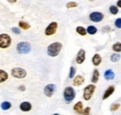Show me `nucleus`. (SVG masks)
Returning a JSON list of instances; mask_svg holds the SVG:
<instances>
[{
  "mask_svg": "<svg viewBox=\"0 0 121 115\" xmlns=\"http://www.w3.org/2000/svg\"><path fill=\"white\" fill-rule=\"evenodd\" d=\"M62 48V44L57 41V42H53V43L49 44L47 48V53L49 57H57L60 54V51Z\"/></svg>",
  "mask_w": 121,
  "mask_h": 115,
  "instance_id": "1",
  "label": "nucleus"
},
{
  "mask_svg": "<svg viewBox=\"0 0 121 115\" xmlns=\"http://www.w3.org/2000/svg\"><path fill=\"white\" fill-rule=\"evenodd\" d=\"M76 90L72 86H67L64 88V90H63V98H64V102L66 104H71L73 102V100L76 98Z\"/></svg>",
  "mask_w": 121,
  "mask_h": 115,
  "instance_id": "2",
  "label": "nucleus"
},
{
  "mask_svg": "<svg viewBox=\"0 0 121 115\" xmlns=\"http://www.w3.org/2000/svg\"><path fill=\"white\" fill-rule=\"evenodd\" d=\"M31 50H32L31 44L27 41H21L16 46V51L19 54H27L30 53Z\"/></svg>",
  "mask_w": 121,
  "mask_h": 115,
  "instance_id": "3",
  "label": "nucleus"
},
{
  "mask_svg": "<svg viewBox=\"0 0 121 115\" xmlns=\"http://www.w3.org/2000/svg\"><path fill=\"white\" fill-rule=\"evenodd\" d=\"M96 91V85L95 84H89L84 88L83 90V98L84 100L90 101L91 99V97L93 96L94 93Z\"/></svg>",
  "mask_w": 121,
  "mask_h": 115,
  "instance_id": "4",
  "label": "nucleus"
},
{
  "mask_svg": "<svg viewBox=\"0 0 121 115\" xmlns=\"http://www.w3.org/2000/svg\"><path fill=\"white\" fill-rule=\"evenodd\" d=\"M12 43L11 37L9 34H0V49H8Z\"/></svg>",
  "mask_w": 121,
  "mask_h": 115,
  "instance_id": "5",
  "label": "nucleus"
},
{
  "mask_svg": "<svg viewBox=\"0 0 121 115\" xmlns=\"http://www.w3.org/2000/svg\"><path fill=\"white\" fill-rule=\"evenodd\" d=\"M11 75L15 79H24L27 76V72L22 67H14L11 69Z\"/></svg>",
  "mask_w": 121,
  "mask_h": 115,
  "instance_id": "6",
  "label": "nucleus"
},
{
  "mask_svg": "<svg viewBox=\"0 0 121 115\" xmlns=\"http://www.w3.org/2000/svg\"><path fill=\"white\" fill-rule=\"evenodd\" d=\"M58 29V23L57 22H51L45 29V35L47 37L53 36Z\"/></svg>",
  "mask_w": 121,
  "mask_h": 115,
  "instance_id": "7",
  "label": "nucleus"
},
{
  "mask_svg": "<svg viewBox=\"0 0 121 115\" xmlns=\"http://www.w3.org/2000/svg\"><path fill=\"white\" fill-rule=\"evenodd\" d=\"M57 86L54 83H48V85H46L44 88V94L47 97H51L54 94V92L56 91Z\"/></svg>",
  "mask_w": 121,
  "mask_h": 115,
  "instance_id": "8",
  "label": "nucleus"
},
{
  "mask_svg": "<svg viewBox=\"0 0 121 115\" xmlns=\"http://www.w3.org/2000/svg\"><path fill=\"white\" fill-rule=\"evenodd\" d=\"M104 14L102 12H99V11H93L89 16L90 20H91V22H93V23H100V22H102L104 20Z\"/></svg>",
  "mask_w": 121,
  "mask_h": 115,
  "instance_id": "9",
  "label": "nucleus"
},
{
  "mask_svg": "<svg viewBox=\"0 0 121 115\" xmlns=\"http://www.w3.org/2000/svg\"><path fill=\"white\" fill-rule=\"evenodd\" d=\"M85 60H86V52L84 49H80L76 53V62L78 65H81L85 62Z\"/></svg>",
  "mask_w": 121,
  "mask_h": 115,
  "instance_id": "10",
  "label": "nucleus"
},
{
  "mask_svg": "<svg viewBox=\"0 0 121 115\" xmlns=\"http://www.w3.org/2000/svg\"><path fill=\"white\" fill-rule=\"evenodd\" d=\"M85 81V78L82 75H76L73 78V85L74 86H81Z\"/></svg>",
  "mask_w": 121,
  "mask_h": 115,
  "instance_id": "11",
  "label": "nucleus"
},
{
  "mask_svg": "<svg viewBox=\"0 0 121 115\" xmlns=\"http://www.w3.org/2000/svg\"><path fill=\"white\" fill-rule=\"evenodd\" d=\"M32 109H33V106L28 101H23V102H22L20 104V110L22 111H23V112H28Z\"/></svg>",
  "mask_w": 121,
  "mask_h": 115,
  "instance_id": "12",
  "label": "nucleus"
},
{
  "mask_svg": "<svg viewBox=\"0 0 121 115\" xmlns=\"http://www.w3.org/2000/svg\"><path fill=\"white\" fill-rule=\"evenodd\" d=\"M115 90H116L115 86L110 85V86L108 87L105 91H104V95H103V100H106V99H108V98H109V97H110V96L115 93Z\"/></svg>",
  "mask_w": 121,
  "mask_h": 115,
  "instance_id": "13",
  "label": "nucleus"
},
{
  "mask_svg": "<svg viewBox=\"0 0 121 115\" xmlns=\"http://www.w3.org/2000/svg\"><path fill=\"white\" fill-rule=\"evenodd\" d=\"M73 110H74V112L77 115H81L82 114V111L84 110V106H83V103L81 101H78L76 102V104L74 105L73 107Z\"/></svg>",
  "mask_w": 121,
  "mask_h": 115,
  "instance_id": "14",
  "label": "nucleus"
},
{
  "mask_svg": "<svg viewBox=\"0 0 121 115\" xmlns=\"http://www.w3.org/2000/svg\"><path fill=\"white\" fill-rule=\"evenodd\" d=\"M102 61H103L102 56H101L99 53H95V54L92 56V59H91V62H92L93 66H95V67L100 66L101 63H102Z\"/></svg>",
  "mask_w": 121,
  "mask_h": 115,
  "instance_id": "15",
  "label": "nucleus"
},
{
  "mask_svg": "<svg viewBox=\"0 0 121 115\" xmlns=\"http://www.w3.org/2000/svg\"><path fill=\"white\" fill-rule=\"evenodd\" d=\"M104 79L106 81H113L115 79V77H116V74L112 69H107V70H105L104 74Z\"/></svg>",
  "mask_w": 121,
  "mask_h": 115,
  "instance_id": "16",
  "label": "nucleus"
},
{
  "mask_svg": "<svg viewBox=\"0 0 121 115\" xmlns=\"http://www.w3.org/2000/svg\"><path fill=\"white\" fill-rule=\"evenodd\" d=\"M99 78H100V72L98 69H94V71L92 73V77H91L92 84H96L99 81Z\"/></svg>",
  "mask_w": 121,
  "mask_h": 115,
  "instance_id": "17",
  "label": "nucleus"
},
{
  "mask_svg": "<svg viewBox=\"0 0 121 115\" xmlns=\"http://www.w3.org/2000/svg\"><path fill=\"white\" fill-rule=\"evenodd\" d=\"M8 79H9L8 72L3 70V69H0V83L5 82L6 81H8Z\"/></svg>",
  "mask_w": 121,
  "mask_h": 115,
  "instance_id": "18",
  "label": "nucleus"
},
{
  "mask_svg": "<svg viewBox=\"0 0 121 115\" xmlns=\"http://www.w3.org/2000/svg\"><path fill=\"white\" fill-rule=\"evenodd\" d=\"M18 25H19V28L22 29V30H28L31 28L30 24H28L27 22H24V21H20Z\"/></svg>",
  "mask_w": 121,
  "mask_h": 115,
  "instance_id": "19",
  "label": "nucleus"
},
{
  "mask_svg": "<svg viewBox=\"0 0 121 115\" xmlns=\"http://www.w3.org/2000/svg\"><path fill=\"white\" fill-rule=\"evenodd\" d=\"M11 107H12V105L9 101H4L0 105V108H1L2 110H10Z\"/></svg>",
  "mask_w": 121,
  "mask_h": 115,
  "instance_id": "20",
  "label": "nucleus"
},
{
  "mask_svg": "<svg viewBox=\"0 0 121 115\" xmlns=\"http://www.w3.org/2000/svg\"><path fill=\"white\" fill-rule=\"evenodd\" d=\"M86 31H87V34L93 36V35H95L98 32V29H97V27H95L94 25H89L87 27V29H86Z\"/></svg>",
  "mask_w": 121,
  "mask_h": 115,
  "instance_id": "21",
  "label": "nucleus"
},
{
  "mask_svg": "<svg viewBox=\"0 0 121 115\" xmlns=\"http://www.w3.org/2000/svg\"><path fill=\"white\" fill-rule=\"evenodd\" d=\"M76 32L79 35V36H86L87 35V31H86V28L83 27V26H77L76 28Z\"/></svg>",
  "mask_w": 121,
  "mask_h": 115,
  "instance_id": "22",
  "label": "nucleus"
},
{
  "mask_svg": "<svg viewBox=\"0 0 121 115\" xmlns=\"http://www.w3.org/2000/svg\"><path fill=\"white\" fill-rule=\"evenodd\" d=\"M112 50L115 52V53H119L121 52V43L118 41V42H116L115 44H113L112 46Z\"/></svg>",
  "mask_w": 121,
  "mask_h": 115,
  "instance_id": "23",
  "label": "nucleus"
},
{
  "mask_svg": "<svg viewBox=\"0 0 121 115\" xmlns=\"http://www.w3.org/2000/svg\"><path fill=\"white\" fill-rule=\"evenodd\" d=\"M120 53H115L111 55L110 57V60L113 62V63H117L119 60H120Z\"/></svg>",
  "mask_w": 121,
  "mask_h": 115,
  "instance_id": "24",
  "label": "nucleus"
},
{
  "mask_svg": "<svg viewBox=\"0 0 121 115\" xmlns=\"http://www.w3.org/2000/svg\"><path fill=\"white\" fill-rule=\"evenodd\" d=\"M109 11H110V13H111V14L117 15L118 12H119V9H118L117 6L113 5V6H111V7L109 8Z\"/></svg>",
  "mask_w": 121,
  "mask_h": 115,
  "instance_id": "25",
  "label": "nucleus"
},
{
  "mask_svg": "<svg viewBox=\"0 0 121 115\" xmlns=\"http://www.w3.org/2000/svg\"><path fill=\"white\" fill-rule=\"evenodd\" d=\"M120 108V103H113L112 105H111V107H110V110L111 111H117L118 109Z\"/></svg>",
  "mask_w": 121,
  "mask_h": 115,
  "instance_id": "26",
  "label": "nucleus"
},
{
  "mask_svg": "<svg viewBox=\"0 0 121 115\" xmlns=\"http://www.w3.org/2000/svg\"><path fill=\"white\" fill-rule=\"evenodd\" d=\"M78 6V4L76 1H70L68 3H66V9H73V8H76Z\"/></svg>",
  "mask_w": 121,
  "mask_h": 115,
  "instance_id": "27",
  "label": "nucleus"
},
{
  "mask_svg": "<svg viewBox=\"0 0 121 115\" xmlns=\"http://www.w3.org/2000/svg\"><path fill=\"white\" fill-rule=\"evenodd\" d=\"M76 67H70V71H69V79H73L76 76Z\"/></svg>",
  "mask_w": 121,
  "mask_h": 115,
  "instance_id": "28",
  "label": "nucleus"
},
{
  "mask_svg": "<svg viewBox=\"0 0 121 115\" xmlns=\"http://www.w3.org/2000/svg\"><path fill=\"white\" fill-rule=\"evenodd\" d=\"M91 107H87V108H85L84 110H83V111H82V114L81 115H91Z\"/></svg>",
  "mask_w": 121,
  "mask_h": 115,
  "instance_id": "29",
  "label": "nucleus"
},
{
  "mask_svg": "<svg viewBox=\"0 0 121 115\" xmlns=\"http://www.w3.org/2000/svg\"><path fill=\"white\" fill-rule=\"evenodd\" d=\"M115 25L117 28H121V18H117V20L115 21Z\"/></svg>",
  "mask_w": 121,
  "mask_h": 115,
  "instance_id": "30",
  "label": "nucleus"
},
{
  "mask_svg": "<svg viewBox=\"0 0 121 115\" xmlns=\"http://www.w3.org/2000/svg\"><path fill=\"white\" fill-rule=\"evenodd\" d=\"M11 31H12V33H14L15 35H20V34H21V29L19 28V27H12V28H11Z\"/></svg>",
  "mask_w": 121,
  "mask_h": 115,
  "instance_id": "31",
  "label": "nucleus"
},
{
  "mask_svg": "<svg viewBox=\"0 0 121 115\" xmlns=\"http://www.w3.org/2000/svg\"><path fill=\"white\" fill-rule=\"evenodd\" d=\"M19 90H20V91H22V92H25V91H26V87H25V85L22 84V85H20V86H19Z\"/></svg>",
  "mask_w": 121,
  "mask_h": 115,
  "instance_id": "32",
  "label": "nucleus"
},
{
  "mask_svg": "<svg viewBox=\"0 0 121 115\" xmlns=\"http://www.w3.org/2000/svg\"><path fill=\"white\" fill-rule=\"evenodd\" d=\"M109 31H111V28H110L109 26H104V27L103 28V32H104V33H106V32H109Z\"/></svg>",
  "mask_w": 121,
  "mask_h": 115,
  "instance_id": "33",
  "label": "nucleus"
},
{
  "mask_svg": "<svg viewBox=\"0 0 121 115\" xmlns=\"http://www.w3.org/2000/svg\"><path fill=\"white\" fill-rule=\"evenodd\" d=\"M117 8H121V0H117Z\"/></svg>",
  "mask_w": 121,
  "mask_h": 115,
  "instance_id": "34",
  "label": "nucleus"
},
{
  "mask_svg": "<svg viewBox=\"0 0 121 115\" xmlns=\"http://www.w3.org/2000/svg\"><path fill=\"white\" fill-rule=\"evenodd\" d=\"M9 3H10V4H14V3H16L17 2V0H7Z\"/></svg>",
  "mask_w": 121,
  "mask_h": 115,
  "instance_id": "35",
  "label": "nucleus"
},
{
  "mask_svg": "<svg viewBox=\"0 0 121 115\" xmlns=\"http://www.w3.org/2000/svg\"><path fill=\"white\" fill-rule=\"evenodd\" d=\"M53 115H60V114H59V113H54Z\"/></svg>",
  "mask_w": 121,
  "mask_h": 115,
  "instance_id": "36",
  "label": "nucleus"
},
{
  "mask_svg": "<svg viewBox=\"0 0 121 115\" xmlns=\"http://www.w3.org/2000/svg\"><path fill=\"white\" fill-rule=\"evenodd\" d=\"M89 1H91V2H93V1H95V0H89Z\"/></svg>",
  "mask_w": 121,
  "mask_h": 115,
  "instance_id": "37",
  "label": "nucleus"
}]
</instances>
